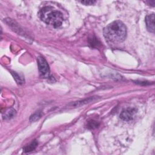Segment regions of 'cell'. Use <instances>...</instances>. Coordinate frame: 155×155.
<instances>
[{"instance_id":"cell-10","label":"cell","mask_w":155,"mask_h":155,"mask_svg":"<svg viewBox=\"0 0 155 155\" xmlns=\"http://www.w3.org/2000/svg\"><path fill=\"white\" fill-rule=\"evenodd\" d=\"M99 125V123H97L96 120H91L90 121H89L87 124V127L89 129H96L97 127H98Z\"/></svg>"},{"instance_id":"cell-1","label":"cell","mask_w":155,"mask_h":155,"mask_svg":"<svg viewBox=\"0 0 155 155\" xmlns=\"http://www.w3.org/2000/svg\"><path fill=\"white\" fill-rule=\"evenodd\" d=\"M107 41L113 43L124 41L127 37V28L120 21H114L107 26L103 30Z\"/></svg>"},{"instance_id":"cell-11","label":"cell","mask_w":155,"mask_h":155,"mask_svg":"<svg viewBox=\"0 0 155 155\" xmlns=\"http://www.w3.org/2000/svg\"><path fill=\"white\" fill-rule=\"evenodd\" d=\"M95 3V1H81V3L84 4V5H91Z\"/></svg>"},{"instance_id":"cell-2","label":"cell","mask_w":155,"mask_h":155,"mask_svg":"<svg viewBox=\"0 0 155 155\" xmlns=\"http://www.w3.org/2000/svg\"><path fill=\"white\" fill-rule=\"evenodd\" d=\"M38 16L45 23L55 28L60 27L64 21L62 13L50 6L42 8L39 10Z\"/></svg>"},{"instance_id":"cell-9","label":"cell","mask_w":155,"mask_h":155,"mask_svg":"<svg viewBox=\"0 0 155 155\" xmlns=\"http://www.w3.org/2000/svg\"><path fill=\"white\" fill-rule=\"evenodd\" d=\"M42 116V113L41 112H37L34 114H33L32 115L30 118V122H36L38 120H39Z\"/></svg>"},{"instance_id":"cell-3","label":"cell","mask_w":155,"mask_h":155,"mask_svg":"<svg viewBox=\"0 0 155 155\" xmlns=\"http://www.w3.org/2000/svg\"><path fill=\"white\" fill-rule=\"evenodd\" d=\"M39 71L44 78H48L50 74V68L47 61L43 56H39L37 59Z\"/></svg>"},{"instance_id":"cell-7","label":"cell","mask_w":155,"mask_h":155,"mask_svg":"<svg viewBox=\"0 0 155 155\" xmlns=\"http://www.w3.org/2000/svg\"><path fill=\"white\" fill-rule=\"evenodd\" d=\"M12 74L13 75L14 79H15V81L17 83V84L21 85V84L24 83L25 81H24V79L23 76H21L20 74L17 73L15 72H12Z\"/></svg>"},{"instance_id":"cell-6","label":"cell","mask_w":155,"mask_h":155,"mask_svg":"<svg viewBox=\"0 0 155 155\" xmlns=\"http://www.w3.org/2000/svg\"><path fill=\"white\" fill-rule=\"evenodd\" d=\"M16 115V111L13 108H10L7 110L6 112H5L3 118L4 119H10L13 118Z\"/></svg>"},{"instance_id":"cell-8","label":"cell","mask_w":155,"mask_h":155,"mask_svg":"<svg viewBox=\"0 0 155 155\" xmlns=\"http://www.w3.org/2000/svg\"><path fill=\"white\" fill-rule=\"evenodd\" d=\"M38 146V142L36 140L33 141L30 145L28 146H27L26 147H25L24 148V151L25 152H32L33 150H35V149L36 148V147H37Z\"/></svg>"},{"instance_id":"cell-5","label":"cell","mask_w":155,"mask_h":155,"mask_svg":"<svg viewBox=\"0 0 155 155\" xmlns=\"http://www.w3.org/2000/svg\"><path fill=\"white\" fill-rule=\"evenodd\" d=\"M147 30L152 33H154V14L148 15L146 18Z\"/></svg>"},{"instance_id":"cell-4","label":"cell","mask_w":155,"mask_h":155,"mask_svg":"<svg viewBox=\"0 0 155 155\" xmlns=\"http://www.w3.org/2000/svg\"><path fill=\"white\" fill-rule=\"evenodd\" d=\"M137 113V109L135 108H127L122 111L120 114V118L125 121H130L133 120Z\"/></svg>"}]
</instances>
